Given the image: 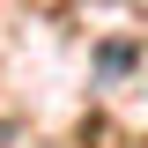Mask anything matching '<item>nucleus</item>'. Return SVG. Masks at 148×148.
I'll return each mask as SVG.
<instances>
[{
  "label": "nucleus",
  "instance_id": "obj_1",
  "mask_svg": "<svg viewBox=\"0 0 148 148\" xmlns=\"http://www.w3.org/2000/svg\"><path fill=\"white\" fill-rule=\"evenodd\" d=\"M0 148H8V126H0Z\"/></svg>",
  "mask_w": 148,
  "mask_h": 148
}]
</instances>
